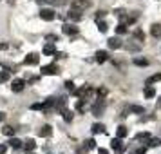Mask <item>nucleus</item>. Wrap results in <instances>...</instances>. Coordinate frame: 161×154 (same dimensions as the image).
Wrapping results in <instances>:
<instances>
[{
	"mask_svg": "<svg viewBox=\"0 0 161 154\" xmlns=\"http://www.w3.org/2000/svg\"><path fill=\"white\" fill-rule=\"evenodd\" d=\"M24 147H25V151H35V147H36V143H35V140H27L25 143H24Z\"/></svg>",
	"mask_w": 161,
	"mask_h": 154,
	"instance_id": "21",
	"label": "nucleus"
},
{
	"mask_svg": "<svg viewBox=\"0 0 161 154\" xmlns=\"http://www.w3.org/2000/svg\"><path fill=\"white\" fill-rule=\"evenodd\" d=\"M2 133H4L6 136H13V134H15V129H13L11 125H6V127L2 129Z\"/></svg>",
	"mask_w": 161,
	"mask_h": 154,
	"instance_id": "25",
	"label": "nucleus"
},
{
	"mask_svg": "<svg viewBox=\"0 0 161 154\" xmlns=\"http://www.w3.org/2000/svg\"><path fill=\"white\" fill-rule=\"evenodd\" d=\"M87 7H91V2H89V0H73V2H71V9L85 11Z\"/></svg>",
	"mask_w": 161,
	"mask_h": 154,
	"instance_id": "1",
	"label": "nucleus"
},
{
	"mask_svg": "<svg viewBox=\"0 0 161 154\" xmlns=\"http://www.w3.org/2000/svg\"><path fill=\"white\" fill-rule=\"evenodd\" d=\"M54 53H56V45H54V42H49V44L43 47V55L49 56V55H54Z\"/></svg>",
	"mask_w": 161,
	"mask_h": 154,
	"instance_id": "10",
	"label": "nucleus"
},
{
	"mask_svg": "<svg viewBox=\"0 0 161 154\" xmlns=\"http://www.w3.org/2000/svg\"><path fill=\"white\" fill-rule=\"evenodd\" d=\"M62 114H63V120H65V121H71V120H73V113H71L69 109H65V107L62 109Z\"/></svg>",
	"mask_w": 161,
	"mask_h": 154,
	"instance_id": "23",
	"label": "nucleus"
},
{
	"mask_svg": "<svg viewBox=\"0 0 161 154\" xmlns=\"http://www.w3.org/2000/svg\"><path fill=\"white\" fill-rule=\"evenodd\" d=\"M150 35H152L154 38H161V24H154V25L150 27Z\"/></svg>",
	"mask_w": 161,
	"mask_h": 154,
	"instance_id": "11",
	"label": "nucleus"
},
{
	"mask_svg": "<svg viewBox=\"0 0 161 154\" xmlns=\"http://www.w3.org/2000/svg\"><path fill=\"white\" fill-rule=\"evenodd\" d=\"M24 87H25V80H22V78L13 80V83H11V89H13L15 93H20V91H24Z\"/></svg>",
	"mask_w": 161,
	"mask_h": 154,
	"instance_id": "4",
	"label": "nucleus"
},
{
	"mask_svg": "<svg viewBox=\"0 0 161 154\" xmlns=\"http://www.w3.org/2000/svg\"><path fill=\"white\" fill-rule=\"evenodd\" d=\"M31 109H33V111H40V109H43V103H33Z\"/></svg>",
	"mask_w": 161,
	"mask_h": 154,
	"instance_id": "36",
	"label": "nucleus"
},
{
	"mask_svg": "<svg viewBox=\"0 0 161 154\" xmlns=\"http://www.w3.org/2000/svg\"><path fill=\"white\" fill-rule=\"evenodd\" d=\"M103 109H105V105H103V103H101L100 100H98V102H96V103L92 105V114H94V116H101Z\"/></svg>",
	"mask_w": 161,
	"mask_h": 154,
	"instance_id": "7",
	"label": "nucleus"
},
{
	"mask_svg": "<svg viewBox=\"0 0 161 154\" xmlns=\"http://www.w3.org/2000/svg\"><path fill=\"white\" fill-rule=\"evenodd\" d=\"M127 113H134V114H145V109L141 105H129Z\"/></svg>",
	"mask_w": 161,
	"mask_h": 154,
	"instance_id": "9",
	"label": "nucleus"
},
{
	"mask_svg": "<svg viewBox=\"0 0 161 154\" xmlns=\"http://www.w3.org/2000/svg\"><path fill=\"white\" fill-rule=\"evenodd\" d=\"M116 31H118V35H125V33H127V25H125V24H120V25L116 27Z\"/></svg>",
	"mask_w": 161,
	"mask_h": 154,
	"instance_id": "32",
	"label": "nucleus"
},
{
	"mask_svg": "<svg viewBox=\"0 0 161 154\" xmlns=\"http://www.w3.org/2000/svg\"><path fill=\"white\" fill-rule=\"evenodd\" d=\"M110 147L116 151V154H123L125 152V145L121 143V138H114V140L110 141Z\"/></svg>",
	"mask_w": 161,
	"mask_h": 154,
	"instance_id": "2",
	"label": "nucleus"
},
{
	"mask_svg": "<svg viewBox=\"0 0 161 154\" xmlns=\"http://www.w3.org/2000/svg\"><path fill=\"white\" fill-rule=\"evenodd\" d=\"M6 151H7V147L4 143H0V154H6Z\"/></svg>",
	"mask_w": 161,
	"mask_h": 154,
	"instance_id": "39",
	"label": "nucleus"
},
{
	"mask_svg": "<svg viewBox=\"0 0 161 154\" xmlns=\"http://www.w3.org/2000/svg\"><path fill=\"white\" fill-rule=\"evenodd\" d=\"M134 38L140 40V42H143V40H145V33H143L141 29H136V31H134Z\"/></svg>",
	"mask_w": 161,
	"mask_h": 154,
	"instance_id": "27",
	"label": "nucleus"
},
{
	"mask_svg": "<svg viewBox=\"0 0 161 154\" xmlns=\"http://www.w3.org/2000/svg\"><path fill=\"white\" fill-rule=\"evenodd\" d=\"M148 62L145 60V58H134V65H138V67H145Z\"/></svg>",
	"mask_w": 161,
	"mask_h": 154,
	"instance_id": "26",
	"label": "nucleus"
},
{
	"mask_svg": "<svg viewBox=\"0 0 161 154\" xmlns=\"http://www.w3.org/2000/svg\"><path fill=\"white\" fill-rule=\"evenodd\" d=\"M38 134L42 136V138H47V136L53 134V129H51V125H43L40 131H38Z\"/></svg>",
	"mask_w": 161,
	"mask_h": 154,
	"instance_id": "14",
	"label": "nucleus"
},
{
	"mask_svg": "<svg viewBox=\"0 0 161 154\" xmlns=\"http://www.w3.org/2000/svg\"><path fill=\"white\" fill-rule=\"evenodd\" d=\"M40 2H47V4H51V6H60L65 0H40Z\"/></svg>",
	"mask_w": 161,
	"mask_h": 154,
	"instance_id": "33",
	"label": "nucleus"
},
{
	"mask_svg": "<svg viewBox=\"0 0 161 154\" xmlns=\"http://www.w3.org/2000/svg\"><path fill=\"white\" fill-rule=\"evenodd\" d=\"M47 40H51V42L56 40V42H58V37H56V35H47Z\"/></svg>",
	"mask_w": 161,
	"mask_h": 154,
	"instance_id": "38",
	"label": "nucleus"
},
{
	"mask_svg": "<svg viewBox=\"0 0 161 154\" xmlns=\"http://www.w3.org/2000/svg\"><path fill=\"white\" fill-rule=\"evenodd\" d=\"M76 109H78V111H80V113H85V109H87V105H85V103H83V100H78V103H76Z\"/></svg>",
	"mask_w": 161,
	"mask_h": 154,
	"instance_id": "29",
	"label": "nucleus"
},
{
	"mask_svg": "<svg viewBox=\"0 0 161 154\" xmlns=\"http://www.w3.org/2000/svg\"><path fill=\"white\" fill-rule=\"evenodd\" d=\"M136 154H147V147H140V149L136 151Z\"/></svg>",
	"mask_w": 161,
	"mask_h": 154,
	"instance_id": "37",
	"label": "nucleus"
},
{
	"mask_svg": "<svg viewBox=\"0 0 161 154\" xmlns=\"http://www.w3.org/2000/svg\"><path fill=\"white\" fill-rule=\"evenodd\" d=\"M67 17L71 20H74V22H78V20H81V11H78V9H71L69 13H67Z\"/></svg>",
	"mask_w": 161,
	"mask_h": 154,
	"instance_id": "13",
	"label": "nucleus"
},
{
	"mask_svg": "<svg viewBox=\"0 0 161 154\" xmlns=\"http://www.w3.org/2000/svg\"><path fill=\"white\" fill-rule=\"evenodd\" d=\"M29 154H33V152H29Z\"/></svg>",
	"mask_w": 161,
	"mask_h": 154,
	"instance_id": "44",
	"label": "nucleus"
},
{
	"mask_svg": "<svg viewBox=\"0 0 161 154\" xmlns=\"http://www.w3.org/2000/svg\"><path fill=\"white\" fill-rule=\"evenodd\" d=\"M7 143H9V147H11V149H20V147H22V141L18 140V138H11Z\"/></svg>",
	"mask_w": 161,
	"mask_h": 154,
	"instance_id": "17",
	"label": "nucleus"
},
{
	"mask_svg": "<svg viewBox=\"0 0 161 154\" xmlns=\"http://www.w3.org/2000/svg\"><path fill=\"white\" fill-rule=\"evenodd\" d=\"M136 140H138V141H147V143H148L150 134H148V133H140V134H136Z\"/></svg>",
	"mask_w": 161,
	"mask_h": 154,
	"instance_id": "22",
	"label": "nucleus"
},
{
	"mask_svg": "<svg viewBox=\"0 0 161 154\" xmlns=\"http://www.w3.org/2000/svg\"><path fill=\"white\" fill-rule=\"evenodd\" d=\"M161 145V138H150L148 140V147H159Z\"/></svg>",
	"mask_w": 161,
	"mask_h": 154,
	"instance_id": "24",
	"label": "nucleus"
},
{
	"mask_svg": "<svg viewBox=\"0 0 161 154\" xmlns=\"http://www.w3.org/2000/svg\"><path fill=\"white\" fill-rule=\"evenodd\" d=\"M54 11L53 9H42L40 11V18L42 20H45V22H51V20H54Z\"/></svg>",
	"mask_w": 161,
	"mask_h": 154,
	"instance_id": "5",
	"label": "nucleus"
},
{
	"mask_svg": "<svg viewBox=\"0 0 161 154\" xmlns=\"http://www.w3.org/2000/svg\"><path fill=\"white\" fill-rule=\"evenodd\" d=\"M158 109H161V98H159V102H158V105H156Z\"/></svg>",
	"mask_w": 161,
	"mask_h": 154,
	"instance_id": "42",
	"label": "nucleus"
},
{
	"mask_svg": "<svg viewBox=\"0 0 161 154\" xmlns=\"http://www.w3.org/2000/svg\"><path fill=\"white\" fill-rule=\"evenodd\" d=\"M0 49H7V44H0Z\"/></svg>",
	"mask_w": 161,
	"mask_h": 154,
	"instance_id": "41",
	"label": "nucleus"
},
{
	"mask_svg": "<svg viewBox=\"0 0 161 154\" xmlns=\"http://www.w3.org/2000/svg\"><path fill=\"white\" fill-rule=\"evenodd\" d=\"M107 58H109L107 51H98V53H96V62H98V64H103Z\"/></svg>",
	"mask_w": 161,
	"mask_h": 154,
	"instance_id": "16",
	"label": "nucleus"
},
{
	"mask_svg": "<svg viewBox=\"0 0 161 154\" xmlns=\"http://www.w3.org/2000/svg\"><path fill=\"white\" fill-rule=\"evenodd\" d=\"M107 45H109L110 49H120L121 47V40L120 38H109L107 40Z\"/></svg>",
	"mask_w": 161,
	"mask_h": 154,
	"instance_id": "12",
	"label": "nucleus"
},
{
	"mask_svg": "<svg viewBox=\"0 0 161 154\" xmlns=\"http://www.w3.org/2000/svg\"><path fill=\"white\" fill-rule=\"evenodd\" d=\"M62 31H63V35H69V37H71V35H76V33H78V27H76L74 24H63V25H62Z\"/></svg>",
	"mask_w": 161,
	"mask_h": 154,
	"instance_id": "3",
	"label": "nucleus"
},
{
	"mask_svg": "<svg viewBox=\"0 0 161 154\" xmlns=\"http://www.w3.org/2000/svg\"><path fill=\"white\" fill-rule=\"evenodd\" d=\"M9 80V71H0V83Z\"/></svg>",
	"mask_w": 161,
	"mask_h": 154,
	"instance_id": "28",
	"label": "nucleus"
},
{
	"mask_svg": "<svg viewBox=\"0 0 161 154\" xmlns=\"http://www.w3.org/2000/svg\"><path fill=\"white\" fill-rule=\"evenodd\" d=\"M98 154H109V152H107V149H100V151H98Z\"/></svg>",
	"mask_w": 161,
	"mask_h": 154,
	"instance_id": "40",
	"label": "nucleus"
},
{
	"mask_svg": "<svg viewBox=\"0 0 161 154\" xmlns=\"http://www.w3.org/2000/svg\"><path fill=\"white\" fill-rule=\"evenodd\" d=\"M100 133H105V125L94 123V125H92V134H100Z\"/></svg>",
	"mask_w": 161,
	"mask_h": 154,
	"instance_id": "19",
	"label": "nucleus"
},
{
	"mask_svg": "<svg viewBox=\"0 0 161 154\" xmlns=\"http://www.w3.org/2000/svg\"><path fill=\"white\" fill-rule=\"evenodd\" d=\"M85 143H87V149H94V147H96V141H94V140H87Z\"/></svg>",
	"mask_w": 161,
	"mask_h": 154,
	"instance_id": "35",
	"label": "nucleus"
},
{
	"mask_svg": "<svg viewBox=\"0 0 161 154\" xmlns=\"http://www.w3.org/2000/svg\"><path fill=\"white\" fill-rule=\"evenodd\" d=\"M96 25H98V29H100V33H107V29H109V25L103 22V20L96 18Z\"/></svg>",
	"mask_w": 161,
	"mask_h": 154,
	"instance_id": "18",
	"label": "nucleus"
},
{
	"mask_svg": "<svg viewBox=\"0 0 161 154\" xmlns=\"http://www.w3.org/2000/svg\"><path fill=\"white\" fill-rule=\"evenodd\" d=\"M65 89H67V91H71V93H73V91H74V83H73V82H71V80H69V82H65Z\"/></svg>",
	"mask_w": 161,
	"mask_h": 154,
	"instance_id": "34",
	"label": "nucleus"
},
{
	"mask_svg": "<svg viewBox=\"0 0 161 154\" xmlns=\"http://www.w3.org/2000/svg\"><path fill=\"white\" fill-rule=\"evenodd\" d=\"M42 75H58V67L56 65H43Z\"/></svg>",
	"mask_w": 161,
	"mask_h": 154,
	"instance_id": "6",
	"label": "nucleus"
},
{
	"mask_svg": "<svg viewBox=\"0 0 161 154\" xmlns=\"http://www.w3.org/2000/svg\"><path fill=\"white\" fill-rule=\"evenodd\" d=\"M161 80V73L159 75H154V76H150L148 80H147V85H150V83H154V82H159Z\"/></svg>",
	"mask_w": 161,
	"mask_h": 154,
	"instance_id": "30",
	"label": "nucleus"
},
{
	"mask_svg": "<svg viewBox=\"0 0 161 154\" xmlns=\"http://www.w3.org/2000/svg\"><path fill=\"white\" fill-rule=\"evenodd\" d=\"M145 96L147 98H154L156 96V91H154L152 85H147V87H145Z\"/></svg>",
	"mask_w": 161,
	"mask_h": 154,
	"instance_id": "20",
	"label": "nucleus"
},
{
	"mask_svg": "<svg viewBox=\"0 0 161 154\" xmlns=\"http://www.w3.org/2000/svg\"><path fill=\"white\" fill-rule=\"evenodd\" d=\"M127 133H129V131H127V127H123V125H121V127H118V138H125V136H127Z\"/></svg>",
	"mask_w": 161,
	"mask_h": 154,
	"instance_id": "31",
	"label": "nucleus"
},
{
	"mask_svg": "<svg viewBox=\"0 0 161 154\" xmlns=\"http://www.w3.org/2000/svg\"><path fill=\"white\" fill-rule=\"evenodd\" d=\"M24 64H25V65H36V64H38V55H35V53H33V55H27L25 60H24Z\"/></svg>",
	"mask_w": 161,
	"mask_h": 154,
	"instance_id": "8",
	"label": "nucleus"
},
{
	"mask_svg": "<svg viewBox=\"0 0 161 154\" xmlns=\"http://www.w3.org/2000/svg\"><path fill=\"white\" fill-rule=\"evenodd\" d=\"M0 121H4V113H0Z\"/></svg>",
	"mask_w": 161,
	"mask_h": 154,
	"instance_id": "43",
	"label": "nucleus"
},
{
	"mask_svg": "<svg viewBox=\"0 0 161 154\" xmlns=\"http://www.w3.org/2000/svg\"><path fill=\"white\" fill-rule=\"evenodd\" d=\"M134 42H136V40H130V42L127 44V49H129V51H140L141 49V42H138V44H134Z\"/></svg>",
	"mask_w": 161,
	"mask_h": 154,
	"instance_id": "15",
	"label": "nucleus"
}]
</instances>
